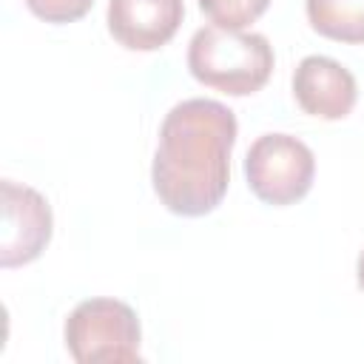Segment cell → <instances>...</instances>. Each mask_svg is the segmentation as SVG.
<instances>
[{
  "instance_id": "6da1fadb",
  "label": "cell",
  "mask_w": 364,
  "mask_h": 364,
  "mask_svg": "<svg viewBox=\"0 0 364 364\" xmlns=\"http://www.w3.org/2000/svg\"><path fill=\"white\" fill-rule=\"evenodd\" d=\"M236 131V114L216 100H185L165 114L151 179L171 213L205 216L225 199Z\"/></svg>"
},
{
  "instance_id": "277c9868",
  "label": "cell",
  "mask_w": 364,
  "mask_h": 364,
  "mask_svg": "<svg viewBox=\"0 0 364 364\" xmlns=\"http://www.w3.org/2000/svg\"><path fill=\"white\" fill-rule=\"evenodd\" d=\"M245 176L256 199L267 205H293L307 196L316 176L313 151L290 134H262L245 156Z\"/></svg>"
},
{
  "instance_id": "ba28073f",
  "label": "cell",
  "mask_w": 364,
  "mask_h": 364,
  "mask_svg": "<svg viewBox=\"0 0 364 364\" xmlns=\"http://www.w3.org/2000/svg\"><path fill=\"white\" fill-rule=\"evenodd\" d=\"M310 26L338 43H364V0H304Z\"/></svg>"
},
{
  "instance_id": "3957f363",
  "label": "cell",
  "mask_w": 364,
  "mask_h": 364,
  "mask_svg": "<svg viewBox=\"0 0 364 364\" xmlns=\"http://www.w3.org/2000/svg\"><path fill=\"white\" fill-rule=\"evenodd\" d=\"M139 318L119 299H85L65 318V347L77 364L139 361Z\"/></svg>"
},
{
  "instance_id": "9c48e42d",
  "label": "cell",
  "mask_w": 364,
  "mask_h": 364,
  "mask_svg": "<svg viewBox=\"0 0 364 364\" xmlns=\"http://www.w3.org/2000/svg\"><path fill=\"white\" fill-rule=\"evenodd\" d=\"M270 0H199V9L213 26L245 28L267 11Z\"/></svg>"
},
{
  "instance_id": "7a4b0ae2",
  "label": "cell",
  "mask_w": 364,
  "mask_h": 364,
  "mask_svg": "<svg viewBox=\"0 0 364 364\" xmlns=\"http://www.w3.org/2000/svg\"><path fill=\"white\" fill-rule=\"evenodd\" d=\"M273 46L256 31L205 26L188 46V71L193 80L228 97L262 91L273 74Z\"/></svg>"
},
{
  "instance_id": "5b68a950",
  "label": "cell",
  "mask_w": 364,
  "mask_h": 364,
  "mask_svg": "<svg viewBox=\"0 0 364 364\" xmlns=\"http://www.w3.org/2000/svg\"><path fill=\"white\" fill-rule=\"evenodd\" d=\"M3 193V228H0V264L20 267L34 262L54 228L51 208L46 196L28 185H17L11 179L0 182Z\"/></svg>"
},
{
  "instance_id": "30bf717a",
  "label": "cell",
  "mask_w": 364,
  "mask_h": 364,
  "mask_svg": "<svg viewBox=\"0 0 364 364\" xmlns=\"http://www.w3.org/2000/svg\"><path fill=\"white\" fill-rule=\"evenodd\" d=\"M26 6L46 23H74L88 14L94 0H26Z\"/></svg>"
},
{
  "instance_id": "8fae6325",
  "label": "cell",
  "mask_w": 364,
  "mask_h": 364,
  "mask_svg": "<svg viewBox=\"0 0 364 364\" xmlns=\"http://www.w3.org/2000/svg\"><path fill=\"white\" fill-rule=\"evenodd\" d=\"M355 273H358V287L364 290V250H361V256H358V267H355Z\"/></svg>"
},
{
  "instance_id": "52a82bcc",
  "label": "cell",
  "mask_w": 364,
  "mask_h": 364,
  "mask_svg": "<svg viewBox=\"0 0 364 364\" xmlns=\"http://www.w3.org/2000/svg\"><path fill=\"white\" fill-rule=\"evenodd\" d=\"M182 0H108V31L131 51L162 48L182 26Z\"/></svg>"
},
{
  "instance_id": "8992f818",
  "label": "cell",
  "mask_w": 364,
  "mask_h": 364,
  "mask_svg": "<svg viewBox=\"0 0 364 364\" xmlns=\"http://www.w3.org/2000/svg\"><path fill=\"white\" fill-rule=\"evenodd\" d=\"M293 97L310 117L344 119L358 100V85L338 60L310 54L293 71Z\"/></svg>"
}]
</instances>
